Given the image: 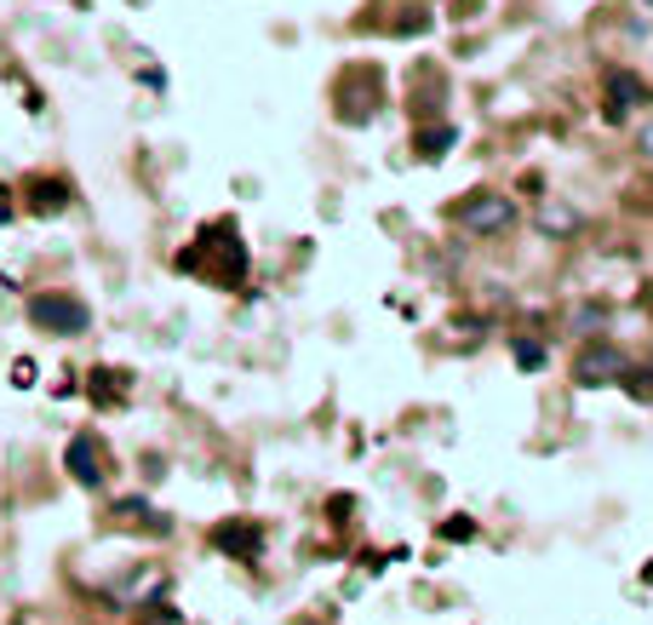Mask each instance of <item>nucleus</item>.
Segmentation results:
<instances>
[{"instance_id":"nucleus-3","label":"nucleus","mask_w":653,"mask_h":625,"mask_svg":"<svg viewBox=\"0 0 653 625\" xmlns=\"http://www.w3.org/2000/svg\"><path fill=\"white\" fill-rule=\"evenodd\" d=\"M510 218H516V207H510L504 195H471V201L459 207V225H464V230H482V235L504 230Z\"/></svg>"},{"instance_id":"nucleus-5","label":"nucleus","mask_w":653,"mask_h":625,"mask_svg":"<svg viewBox=\"0 0 653 625\" xmlns=\"http://www.w3.org/2000/svg\"><path fill=\"white\" fill-rule=\"evenodd\" d=\"M69 471H75V482H104V465H98V442L92 436H75L69 442Z\"/></svg>"},{"instance_id":"nucleus-8","label":"nucleus","mask_w":653,"mask_h":625,"mask_svg":"<svg viewBox=\"0 0 653 625\" xmlns=\"http://www.w3.org/2000/svg\"><path fill=\"white\" fill-rule=\"evenodd\" d=\"M516 361H527V368H539V361H545V350H539V345H516Z\"/></svg>"},{"instance_id":"nucleus-2","label":"nucleus","mask_w":653,"mask_h":625,"mask_svg":"<svg viewBox=\"0 0 653 625\" xmlns=\"http://www.w3.org/2000/svg\"><path fill=\"white\" fill-rule=\"evenodd\" d=\"M29 316H35V328H52V333H80V328H87V305H80V298H69V293L35 298Z\"/></svg>"},{"instance_id":"nucleus-6","label":"nucleus","mask_w":653,"mask_h":625,"mask_svg":"<svg viewBox=\"0 0 653 625\" xmlns=\"http://www.w3.org/2000/svg\"><path fill=\"white\" fill-rule=\"evenodd\" d=\"M218 546H223V551H258V528H253V534H235V528H218Z\"/></svg>"},{"instance_id":"nucleus-4","label":"nucleus","mask_w":653,"mask_h":625,"mask_svg":"<svg viewBox=\"0 0 653 625\" xmlns=\"http://www.w3.org/2000/svg\"><path fill=\"white\" fill-rule=\"evenodd\" d=\"M574 373H579V385H614V379L625 373V361H619L614 345H590V350H579Z\"/></svg>"},{"instance_id":"nucleus-7","label":"nucleus","mask_w":653,"mask_h":625,"mask_svg":"<svg viewBox=\"0 0 653 625\" xmlns=\"http://www.w3.org/2000/svg\"><path fill=\"white\" fill-rule=\"evenodd\" d=\"M607 92H614V104H619V98H642V80L637 75H614V80H607Z\"/></svg>"},{"instance_id":"nucleus-1","label":"nucleus","mask_w":653,"mask_h":625,"mask_svg":"<svg viewBox=\"0 0 653 625\" xmlns=\"http://www.w3.org/2000/svg\"><path fill=\"white\" fill-rule=\"evenodd\" d=\"M183 265L195 276L218 281V288H241V276H247V247L235 241V225H213V230H201L195 253L183 258Z\"/></svg>"}]
</instances>
